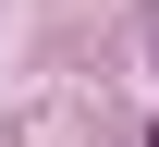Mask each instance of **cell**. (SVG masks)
<instances>
[{
	"label": "cell",
	"mask_w": 159,
	"mask_h": 147,
	"mask_svg": "<svg viewBox=\"0 0 159 147\" xmlns=\"http://www.w3.org/2000/svg\"><path fill=\"white\" fill-rule=\"evenodd\" d=\"M147 147H159V135H147Z\"/></svg>",
	"instance_id": "1"
}]
</instances>
